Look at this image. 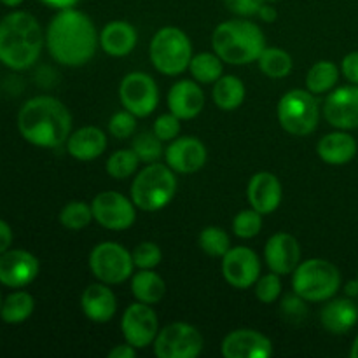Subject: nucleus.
<instances>
[{
  "instance_id": "34",
  "label": "nucleus",
  "mask_w": 358,
  "mask_h": 358,
  "mask_svg": "<svg viewBox=\"0 0 358 358\" xmlns=\"http://www.w3.org/2000/svg\"><path fill=\"white\" fill-rule=\"evenodd\" d=\"M59 224L69 231H80L93 222V208L91 203L73 199L69 201L59 212Z\"/></svg>"
},
{
  "instance_id": "33",
  "label": "nucleus",
  "mask_w": 358,
  "mask_h": 358,
  "mask_svg": "<svg viewBox=\"0 0 358 358\" xmlns=\"http://www.w3.org/2000/svg\"><path fill=\"white\" fill-rule=\"evenodd\" d=\"M140 157L133 149H119L110 154V157L105 163V171L108 177L114 180H126L129 177H135L140 166Z\"/></svg>"
},
{
  "instance_id": "54",
  "label": "nucleus",
  "mask_w": 358,
  "mask_h": 358,
  "mask_svg": "<svg viewBox=\"0 0 358 358\" xmlns=\"http://www.w3.org/2000/svg\"><path fill=\"white\" fill-rule=\"evenodd\" d=\"M357 280H358V276H357Z\"/></svg>"
},
{
  "instance_id": "26",
  "label": "nucleus",
  "mask_w": 358,
  "mask_h": 358,
  "mask_svg": "<svg viewBox=\"0 0 358 358\" xmlns=\"http://www.w3.org/2000/svg\"><path fill=\"white\" fill-rule=\"evenodd\" d=\"M357 140L345 129L327 133L320 138L317 145V154L324 163L331 166H343L348 164L357 156Z\"/></svg>"
},
{
  "instance_id": "40",
  "label": "nucleus",
  "mask_w": 358,
  "mask_h": 358,
  "mask_svg": "<svg viewBox=\"0 0 358 358\" xmlns=\"http://www.w3.org/2000/svg\"><path fill=\"white\" fill-rule=\"evenodd\" d=\"M280 313H282L283 320L290 322V324H301L308 318V301L297 296L296 292L289 294L280 303Z\"/></svg>"
},
{
  "instance_id": "14",
  "label": "nucleus",
  "mask_w": 358,
  "mask_h": 358,
  "mask_svg": "<svg viewBox=\"0 0 358 358\" xmlns=\"http://www.w3.org/2000/svg\"><path fill=\"white\" fill-rule=\"evenodd\" d=\"M222 276L233 289L247 290L262 275V262L250 247H231L222 257Z\"/></svg>"
},
{
  "instance_id": "15",
  "label": "nucleus",
  "mask_w": 358,
  "mask_h": 358,
  "mask_svg": "<svg viewBox=\"0 0 358 358\" xmlns=\"http://www.w3.org/2000/svg\"><path fill=\"white\" fill-rule=\"evenodd\" d=\"M41 262L31 252L9 248L0 255V285L6 289H27L37 280Z\"/></svg>"
},
{
  "instance_id": "29",
  "label": "nucleus",
  "mask_w": 358,
  "mask_h": 358,
  "mask_svg": "<svg viewBox=\"0 0 358 358\" xmlns=\"http://www.w3.org/2000/svg\"><path fill=\"white\" fill-rule=\"evenodd\" d=\"M35 311V299L23 289H14L7 294L0 310V320L9 325H20L27 322Z\"/></svg>"
},
{
  "instance_id": "4",
  "label": "nucleus",
  "mask_w": 358,
  "mask_h": 358,
  "mask_svg": "<svg viewBox=\"0 0 358 358\" xmlns=\"http://www.w3.org/2000/svg\"><path fill=\"white\" fill-rule=\"evenodd\" d=\"M212 48L229 65H248L257 62L266 49L262 28L248 17H233L217 24L212 34Z\"/></svg>"
},
{
  "instance_id": "37",
  "label": "nucleus",
  "mask_w": 358,
  "mask_h": 358,
  "mask_svg": "<svg viewBox=\"0 0 358 358\" xmlns=\"http://www.w3.org/2000/svg\"><path fill=\"white\" fill-rule=\"evenodd\" d=\"M262 213H259L257 210L250 208L241 210L240 213H236V217L233 219V233L234 236L241 238V240H252V238L259 236L264 226V219H262Z\"/></svg>"
},
{
  "instance_id": "30",
  "label": "nucleus",
  "mask_w": 358,
  "mask_h": 358,
  "mask_svg": "<svg viewBox=\"0 0 358 358\" xmlns=\"http://www.w3.org/2000/svg\"><path fill=\"white\" fill-rule=\"evenodd\" d=\"M339 72L341 70L331 59H320V62L313 63L311 69L308 70L306 90H310L317 96L331 93L336 87V84H338Z\"/></svg>"
},
{
  "instance_id": "49",
  "label": "nucleus",
  "mask_w": 358,
  "mask_h": 358,
  "mask_svg": "<svg viewBox=\"0 0 358 358\" xmlns=\"http://www.w3.org/2000/svg\"><path fill=\"white\" fill-rule=\"evenodd\" d=\"M345 292L348 297H357L358 296V280H353V282L346 283Z\"/></svg>"
},
{
  "instance_id": "19",
  "label": "nucleus",
  "mask_w": 358,
  "mask_h": 358,
  "mask_svg": "<svg viewBox=\"0 0 358 358\" xmlns=\"http://www.w3.org/2000/svg\"><path fill=\"white\" fill-rule=\"evenodd\" d=\"M264 261L269 271L278 273L280 276L292 275L301 264V245L297 238L285 231L273 234L266 241Z\"/></svg>"
},
{
  "instance_id": "46",
  "label": "nucleus",
  "mask_w": 358,
  "mask_h": 358,
  "mask_svg": "<svg viewBox=\"0 0 358 358\" xmlns=\"http://www.w3.org/2000/svg\"><path fill=\"white\" fill-rule=\"evenodd\" d=\"M136 348L129 343H122V345H115L114 348L108 352V358H135Z\"/></svg>"
},
{
  "instance_id": "39",
  "label": "nucleus",
  "mask_w": 358,
  "mask_h": 358,
  "mask_svg": "<svg viewBox=\"0 0 358 358\" xmlns=\"http://www.w3.org/2000/svg\"><path fill=\"white\" fill-rule=\"evenodd\" d=\"M133 262L138 269H156L163 261V250L154 241H142L131 250Z\"/></svg>"
},
{
  "instance_id": "28",
  "label": "nucleus",
  "mask_w": 358,
  "mask_h": 358,
  "mask_svg": "<svg viewBox=\"0 0 358 358\" xmlns=\"http://www.w3.org/2000/svg\"><path fill=\"white\" fill-rule=\"evenodd\" d=\"M247 90L240 77L236 76H222L212 90L213 103L217 108L224 112H233L243 105Z\"/></svg>"
},
{
  "instance_id": "8",
  "label": "nucleus",
  "mask_w": 358,
  "mask_h": 358,
  "mask_svg": "<svg viewBox=\"0 0 358 358\" xmlns=\"http://www.w3.org/2000/svg\"><path fill=\"white\" fill-rule=\"evenodd\" d=\"M278 122L289 135L308 136L318 128L320 122V101L310 90H290L280 98Z\"/></svg>"
},
{
  "instance_id": "27",
  "label": "nucleus",
  "mask_w": 358,
  "mask_h": 358,
  "mask_svg": "<svg viewBox=\"0 0 358 358\" xmlns=\"http://www.w3.org/2000/svg\"><path fill=\"white\" fill-rule=\"evenodd\" d=\"M131 294L140 303L154 306L166 296V282L154 269H138L131 276Z\"/></svg>"
},
{
  "instance_id": "47",
  "label": "nucleus",
  "mask_w": 358,
  "mask_h": 358,
  "mask_svg": "<svg viewBox=\"0 0 358 358\" xmlns=\"http://www.w3.org/2000/svg\"><path fill=\"white\" fill-rule=\"evenodd\" d=\"M257 16L261 17V20L264 21V23H273V21H275L276 17H278V10H276L275 7H273V2H264V3H262L261 9H259Z\"/></svg>"
},
{
  "instance_id": "20",
  "label": "nucleus",
  "mask_w": 358,
  "mask_h": 358,
  "mask_svg": "<svg viewBox=\"0 0 358 358\" xmlns=\"http://www.w3.org/2000/svg\"><path fill=\"white\" fill-rule=\"evenodd\" d=\"M283 187L280 178L271 171H257L247 185V199L254 210L262 215L276 212L282 205Z\"/></svg>"
},
{
  "instance_id": "43",
  "label": "nucleus",
  "mask_w": 358,
  "mask_h": 358,
  "mask_svg": "<svg viewBox=\"0 0 358 358\" xmlns=\"http://www.w3.org/2000/svg\"><path fill=\"white\" fill-rule=\"evenodd\" d=\"M266 0H224L227 9L238 17H252L257 16L259 9L262 7Z\"/></svg>"
},
{
  "instance_id": "16",
  "label": "nucleus",
  "mask_w": 358,
  "mask_h": 358,
  "mask_svg": "<svg viewBox=\"0 0 358 358\" xmlns=\"http://www.w3.org/2000/svg\"><path fill=\"white\" fill-rule=\"evenodd\" d=\"M322 114L336 129H358V84L334 87L327 93Z\"/></svg>"
},
{
  "instance_id": "13",
  "label": "nucleus",
  "mask_w": 358,
  "mask_h": 358,
  "mask_svg": "<svg viewBox=\"0 0 358 358\" xmlns=\"http://www.w3.org/2000/svg\"><path fill=\"white\" fill-rule=\"evenodd\" d=\"M121 331L124 341L135 346L136 350L149 348L154 345L157 332H159V320L157 313L150 304L136 303L129 304L121 318Z\"/></svg>"
},
{
  "instance_id": "21",
  "label": "nucleus",
  "mask_w": 358,
  "mask_h": 358,
  "mask_svg": "<svg viewBox=\"0 0 358 358\" xmlns=\"http://www.w3.org/2000/svg\"><path fill=\"white\" fill-rule=\"evenodd\" d=\"M168 108L182 121L198 117L205 108V91L194 79H180L168 91Z\"/></svg>"
},
{
  "instance_id": "36",
  "label": "nucleus",
  "mask_w": 358,
  "mask_h": 358,
  "mask_svg": "<svg viewBox=\"0 0 358 358\" xmlns=\"http://www.w3.org/2000/svg\"><path fill=\"white\" fill-rule=\"evenodd\" d=\"M163 143V140L157 138L154 131H142L135 135L131 142V149L135 150L142 163H157L161 156H164Z\"/></svg>"
},
{
  "instance_id": "48",
  "label": "nucleus",
  "mask_w": 358,
  "mask_h": 358,
  "mask_svg": "<svg viewBox=\"0 0 358 358\" xmlns=\"http://www.w3.org/2000/svg\"><path fill=\"white\" fill-rule=\"evenodd\" d=\"M38 2L51 7V9L62 10V9H69V7H76L80 0H38Z\"/></svg>"
},
{
  "instance_id": "42",
  "label": "nucleus",
  "mask_w": 358,
  "mask_h": 358,
  "mask_svg": "<svg viewBox=\"0 0 358 358\" xmlns=\"http://www.w3.org/2000/svg\"><path fill=\"white\" fill-rule=\"evenodd\" d=\"M152 131L156 133V136L163 142H171V140L178 138L182 131V119H178L177 115L168 112V114H161L159 117L154 121Z\"/></svg>"
},
{
  "instance_id": "52",
  "label": "nucleus",
  "mask_w": 358,
  "mask_h": 358,
  "mask_svg": "<svg viewBox=\"0 0 358 358\" xmlns=\"http://www.w3.org/2000/svg\"><path fill=\"white\" fill-rule=\"evenodd\" d=\"M2 303H3V299H2V294H0V310H2Z\"/></svg>"
},
{
  "instance_id": "35",
  "label": "nucleus",
  "mask_w": 358,
  "mask_h": 358,
  "mask_svg": "<svg viewBox=\"0 0 358 358\" xmlns=\"http://www.w3.org/2000/svg\"><path fill=\"white\" fill-rule=\"evenodd\" d=\"M199 248L210 257L222 259L231 248V238L222 227L208 226L199 233L198 238Z\"/></svg>"
},
{
  "instance_id": "9",
  "label": "nucleus",
  "mask_w": 358,
  "mask_h": 358,
  "mask_svg": "<svg viewBox=\"0 0 358 358\" xmlns=\"http://www.w3.org/2000/svg\"><path fill=\"white\" fill-rule=\"evenodd\" d=\"M90 271L98 282L107 285H121L131 280L135 273L131 252L117 241H101L90 252Z\"/></svg>"
},
{
  "instance_id": "50",
  "label": "nucleus",
  "mask_w": 358,
  "mask_h": 358,
  "mask_svg": "<svg viewBox=\"0 0 358 358\" xmlns=\"http://www.w3.org/2000/svg\"><path fill=\"white\" fill-rule=\"evenodd\" d=\"M23 2L24 0H0V3H2L3 7H9V9H16V7H20Z\"/></svg>"
},
{
  "instance_id": "11",
  "label": "nucleus",
  "mask_w": 358,
  "mask_h": 358,
  "mask_svg": "<svg viewBox=\"0 0 358 358\" xmlns=\"http://www.w3.org/2000/svg\"><path fill=\"white\" fill-rule=\"evenodd\" d=\"M119 101L138 119L149 117L159 105V87L150 73L129 72L119 83Z\"/></svg>"
},
{
  "instance_id": "3",
  "label": "nucleus",
  "mask_w": 358,
  "mask_h": 358,
  "mask_svg": "<svg viewBox=\"0 0 358 358\" xmlns=\"http://www.w3.org/2000/svg\"><path fill=\"white\" fill-rule=\"evenodd\" d=\"M45 34L34 14L10 10L0 20V63L14 72L31 69L41 58Z\"/></svg>"
},
{
  "instance_id": "24",
  "label": "nucleus",
  "mask_w": 358,
  "mask_h": 358,
  "mask_svg": "<svg viewBox=\"0 0 358 358\" xmlns=\"http://www.w3.org/2000/svg\"><path fill=\"white\" fill-rule=\"evenodd\" d=\"M107 135L96 126H84L70 133L66 140V152L80 163L98 159L107 150Z\"/></svg>"
},
{
  "instance_id": "17",
  "label": "nucleus",
  "mask_w": 358,
  "mask_h": 358,
  "mask_svg": "<svg viewBox=\"0 0 358 358\" xmlns=\"http://www.w3.org/2000/svg\"><path fill=\"white\" fill-rule=\"evenodd\" d=\"M166 164L180 175H191L201 170L208 161V149L196 136H178L164 149Z\"/></svg>"
},
{
  "instance_id": "10",
  "label": "nucleus",
  "mask_w": 358,
  "mask_h": 358,
  "mask_svg": "<svg viewBox=\"0 0 358 358\" xmlns=\"http://www.w3.org/2000/svg\"><path fill=\"white\" fill-rule=\"evenodd\" d=\"M203 346V334L187 322L164 325L154 339V353L157 358H198Z\"/></svg>"
},
{
  "instance_id": "53",
  "label": "nucleus",
  "mask_w": 358,
  "mask_h": 358,
  "mask_svg": "<svg viewBox=\"0 0 358 358\" xmlns=\"http://www.w3.org/2000/svg\"><path fill=\"white\" fill-rule=\"evenodd\" d=\"M266 2H273V3H275V2H280V0H266Z\"/></svg>"
},
{
  "instance_id": "5",
  "label": "nucleus",
  "mask_w": 358,
  "mask_h": 358,
  "mask_svg": "<svg viewBox=\"0 0 358 358\" xmlns=\"http://www.w3.org/2000/svg\"><path fill=\"white\" fill-rule=\"evenodd\" d=\"M177 173L168 164L149 163L133 177L129 198L142 212H159L177 194Z\"/></svg>"
},
{
  "instance_id": "6",
  "label": "nucleus",
  "mask_w": 358,
  "mask_h": 358,
  "mask_svg": "<svg viewBox=\"0 0 358 358\" xmlns=\"http://www.w3.org/2000/svg\"><path fill=\"white\" fill-rule=\"evenodd\" d=\"M341 289V271L327 259L301 261L292 273V290L308 303H325Z\"/></svg>"
},
{
  "instance_id": "1",
  "label": "nucleus",
  "mask_w": 358,
  "mask_h": 358,
  "mask_svg": "<svg viewBox=\"0 0 358 358\" xmlns=\"http://www.w3.org/2000/svg\"><path fill=\"white\" fill-rule=\"evenodd\" d=\"M45 48L58 65H87L100 48V31L93 20L76 7L56 10L45 28Z\"/></svg>"
},
{
  "instance_id": "23",
  "label": "nucleus",
  "mask_w": 358,
  "mask_h": 358,
  "mask_svg": "<svg viewBox=\"0 0 358 358\" xmlns=\"http://www.w3.org/2000/svg\"><path fill=\"white\" fill-rule=\"evenodd\" d=\"M138 44V31L129 21H108L100 31V48L112 58H124L131 55Z\"/></svg>"
},
{
  "instance_id": "45",
  "label": "nucleus",
  "mask_w": 358,
  "mask_h": 358,
  "mask_svg": "<svg viewBox=\"0 0 358 358\" xmlns=\"http://www.w3.org/2000/svg\"><path fill=\"white\" fill-rule=\"evenodd\" d=\"M13 241H14L13 227H10L6 220L0 219V255L13 247Z\"/></svg>"
},
{
  "instance_id": "31",
  "label": "nucleus",
  "mask_w": 358,
  "mask_h": 358,
  "mask_svg": "<svg viewBox=\"0 0 358 358\" xmlns=\"http://www.w3.org/2000/svg\"><path fill=\"white\" fill-rule=\"evenodd\" d=\"M259 70L269 79H285L290 76L294 69V59L289 51L275 45H266L264 51L261 52L257 59Z\"/></svg>"
},
{
  "instance_id": "44",
  "label": "nucleus",
  "mask_w": 358,
  "mask_h": 358,
  "mask_svg": "<svg viewBox=\"0 0 358 358\" xmlns=\"http://www.w3.org/2000/svg\"><path fill=\"white\" fill-rule=\"evenodd\" d=\"M341 73L350 84H358V51H352L343 58Z\"/></svg>"
},
{
  "instance_id": "38",
  "label": "nucleus",
  "mask_w": 358,
  "mask_h": 358,
  "mask_svg": "<svg viewBox=\"0 0 358 358\" xmlns=\"http://www.w3.org/2000/svg\"><path fill=\"white\" fill-rule=\"evenodd\" d=\"M282 276L278 273H266V275L259 276V280L255 282L254 290L255 297H257L259 303L262 304H273L278 301V297L282 296Z\"/></svg>"
},
{
  "instance_id": "51",
  "label": "nucleus",
  "mask_w": 358,
  "mask_h": 358,
  "mask_svg": "<svg viewBox=\"0 0 358 358\" xmlns=\"http://www.w3.org/2000/svg\"><path fill=\"white\" fill-rule=\"evenodd\" d=\"M350 357H352V358H358V336L355 338V341H353L352 350H350Z\"/></svg>"
},
{
  "instance_id": "25",
  "label": "nucleus",
  "mask_w": 358,
  "mask_h": 358,
  "mask_svg": "<svg viewBox=\"0 0 358 358\" xmlns=\"http://www.w3.org/2000/svg\"><path fill=\"white\" fill-rule=\"evenodd\" d=\"M320 322L331 334H348L358 322V306L350 297H332L322 308Z\"/></svg>"
},
{
  "instance_id": "18",
  "label": "nucleus",
  "mask_w": 358,
  "mask_h": 358,
  "mask_svg": "<svg viewBox=\"0 0 358 358\" xmlns=\"http://www.w3.org/2000/svg\"><path fill=\"white\" fill-rule=\"evenodd\" d=\"M224 358H269L275 353L268 336L255 329H236L224 338L220 346Z\"/></svg>"
},
{
  "instance_id": "2",
  "label": "nucleus",
  "mask_w": 358,
  "mask_h": 358,
  "mask_svg": "<svg viewBox=\"0 0 358 358\" xmlns=\"http://www.w3.org/2000/svg\"><path fill=\"white\" fill-rule=\"evenodd\" d=\"M17 131L30 145L58 149L72 133V114L62 100L38 94L21 105L17 112Z\"/></svg>"
},
{
  "instance_id": "32",
  "label": "nucleus",
  "mask_w": 358,
  "mask_h": 358,
  "mask_svg": "<svg viewBox=\"0 0 358 358\" xmlns=\"http://www.w3.org/2000/svg\"><path fill=\"white\" fill-rule=\"evenodd\" d=\"M189 72L196 83L215 84L224 76V62L215 51L198 52L189 63Z\"/></svg>"
},
{
  "instance_id": "12",
  "label": "nucleus",
  "mask_w": 358,
  "mask_h": 358,
  "mask_svg": "<svg viewBox=\"0 0 358 358\" xmlns=\"http://www.w3.org/2000/svg\"><path fill=\"white\" fill-rule=\"evenodd\" d=\"M93 219L108 231H126L135 224L136 206L131 198L115 191H101L91 201Z\"/></svg>"
},
{
  "instance_id": "41",
  "label": "nucleus",
  "mask_w": 358,
  "mask_h": 358,
  "mask_svg": "<svg viewBox=\"0 0 358 358\" xmlns=\"http://www.w3.org/2000/svg\"><path fill=\"white\" fill-rule=\"evenodd\" d=\"M136 119L138 117L135 114L122 108V110L115 112L110 117V121H108V131H110L112 136H115L119 140L129 138L136 131Z\"/></svg>"
},
{
  "instance_id": "22",
  "label": "nucleus",
  "mask_w": 358,
  "mask_h": 358,
  "mask_svg": "<svg viewBox=\"0 0 358 358\" xmlns=\"http://www.w3.org/2000/svg\"><path fill=\"white\" fill-rule=\"evenodd\" d=\"M80 310L93 324H107L117 313V297L107 283H91L80 296Z\"/></svg>"
},
{
  "instance_id": "7",
  "label": "nucleus",
  "mask_w": 358,
  "mask_h": 358,
  "mask_svg": "<svg viewBox=\"0 0 358 358\" xmlns=\"http://www.w3.org/2000/svg\"><path fill=\"white\" fill-rule=\"evenodd\" d=\"M149 56L157 72L175 77L189 70L194 51L191 38L184 30L177 27H163L150 41Z\"/></svg>"
}]
</instances>
